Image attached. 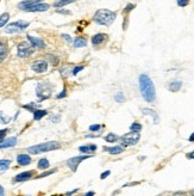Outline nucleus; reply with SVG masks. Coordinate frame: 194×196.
Listing matches in <instances>:
<instances>
[{"instance_id":"obj_1","label":"nucleus","mask_w":194,"mask_h":196,"mask_svg":"<svg viewBox=\"0 0 194 196\" xmlns=\"http://www.w3.org/2000/svg\"><path fill=\"white\" fill-rule=\"evenodd\" d=\"M138 83H139L141 95L144 98V100L148 103L154 102L156 99V90H155V85H154L153 80L147 74H141Z\"/></svg>"},{"instance_id":"obj_2","label":"nucleus","mask_w":194,"mask_h":196,"mask_svg":"<svg viewBox=\"0 0 194 196\" xmlns=\"http://www.w3.org/2000/svg\"><path fill=\"white\" fill-rule=\"evenodd\" d=\"M117 14L116 12L113 11H110V10H106V8H101V10H98L96 12V14L93 16V20L97 23V24H101V25H111L114 19H116Z\"/></svg>"},{"instance_id":"obj_3","label":"nucleus","mask_w":194,"mask_h":196,"mask_svg":"<svg viewBox=\"0 0 194 196\" xmlns=\"http://www.w3.org/2000/svg\"><path fill=\"white\" fill-rule=\"evenodd\" d=\"M58 148H60V142H57V141H48V142H43V144H38V145L31 146V147L27 148V151L31 154H41V153L50 152V151L58 150Z\"/></svg>"},{"instance_id":"obj_4","label":"nucleus","mask_w":194,"mask_h":196,"mask_svg":"<svg viewBox=\"0 0 194 196\" xmlns=\"http://www.w3.org/2000/svg\"><path fill=\"white\" fill-rule=\"evenodd\" d=\"M36 95L39 100H44V99H48V98L51 97L53 95V86L47 83V82H42L37 85L36 88Z\"/></svg>"},{"instance_id":"obj_5","label":"nucleus","mask_w":194,"mask_h":196,"mask_svg":"<svg viewBox=\"0 0 194 196\" xmlns=\"http://www.w3.org/2000/svg\"><path fill=\"white\" fill-rule=\"evenodd\" d=\"M139 139H141L139 133L130 132V133H127V134H125V135H123L120 138V146H124V147L133 146V145H136L139 141Z\"/></svg>"},{"instance_id":"obj_6","label":"nucleus","mask_w":194,"mask_h":196,"mask_svg":"<svg viewBox=\"0 0 194 196\" xmlns=\"http://www.w3.org/2000/svg\"><path fill=\"white\" fill-rule=\"evenodd\" d=\"M30 24L27 22H24V20H18L16 23H12V24H8L5 29V31L7 34H16V32H20L21 30L26 29Z\"/></svg>"},{"instance_id":"obj_7","label":"nucleus","mask_w":194,"mask_h":196,"mask_svg":"<svg viewBox=\"0 0 194 196\" xmlns=\"http://www.w3.org/2000/svg\"><path fill=\"white\" fill-rule=\"evenodd\" d=\"M17 50H18L17 54H18L19 58H27V56H30V55L35 52V50H33V47H31V46H30L29 43H26V42L19 43Z\"/></svg>"},{"instance_id":"obj_8","label":"nucleus","mask_w":194,"mask_h":196,"mask_svg":"<svg viewBox=\"0 0 194 196\" xmlns=\"http://www.w3.org/2000/svg\"><path fill=\"white\" fill-rule=\"evenodd\" d=\"M90 157H91V156H79V157H73V158H70V159L67 160V165H68V168H69L73 172H75L76 169H78V166H79V164H80L81 162H84L85 159L90 158Z\"/></svg>"},{"instance_id":"obj_9","label":"nucleus","mask_w":194,"mask_h":196,"mask_svg":"<svg viewBox=\"0 0 194 196\" xmlns=\"http://www.w3.org/2000/svg\"><path fill=\"white\" fill-rule=\"evenodd\" d=\"M31 68H32V71L36 72V73H44V72H47V70H48V64H47V61H44V60H39V61H36V62L31 66Z\"/></svg>"},{"instance_id":"obj_10","label":"nucleus","mask_w":194,"mask_h":196,"mask_svg":"<svg viewBox=\"0 0 194 196\" xmlns=\"http://www.w3.org/2000/svg\"><path fill=\"white\" fill-rule=\"evenodd\" d=\"M27 40H29V42L31 43V46L33 48H45L44 41L41 40V38H38V37H33L31 35H27Z\"/></svg>"},{"instance_id":"obj_11","label":"nucleus","mask_w":194,"mask_h":196,"mask_svg":"<svg viewBox=\"0 0 194 196\" xmlns=\"http://www.w3.org/2000/svg\"><path fill=\"white\" fill-rule=\"evenodd\" d=\"M49 5L48 4H44V2H38V4H35V5H32L29 10H27V12H44V11H47V10H49Z\"/></svg>"},{"instance_id":"obj_12","label":"nucleus","mask_w":194,"mask_h":196,"mask_svg":"<svg viewBox=\"0 0 194 196\" xmlns=\"http://www.w3.org/2000/svg\"><path fill=\"white\" fill-rule=\"evenodd\" d=\"M33 175V171H25V172H21L19 175H17L14 177V182H25L27 180H30Z\"/></svg>"},{"instance_id":"obj_13","label":"nucleus","mask_w":194,"mask_h":196,"mask_svg":"<svg viewBox=\"0 0 194 196\" xmlns=\"http://www.w3.org/2000/svg\"><path fill=\"white\" fill-rule=\"evenodd\" d=\"M16 144H17V138H14V136L8 138V139H6V140H4V141L0 142V150H1V148H10V147H13V146H16Z\"/></svg>"},{"instance_id":"obj_14","label":"nucleus","mask_w":194,"mask_h":196,"mask_svg":"<svg viewBox=\"0 0 194 196\" xmlns=\"http://www.w3.org/2000/svg\"><path fill=\"white\" fill-rule=\"evenodd\" d=\"M17 163L21 166H26L31 163V157L27 156V154H19L17 157Z\"/></svg>"},{"instance_id":"obj_15","label":"nucleus","mask_w":194,"mask_h":196,"mask_svg":"<svg viewBox=\"0 0 194 196\" xmlns=\"http://www.w3.org/2000/svg\"><path fill=\"white\" fill-rule=\"evenodd\" d=\"M142 112L145 114V115H150V116H153V118H154V123H158V121H160V118H158V114H157L155 110H153V109H148V108H144V109H142Z\"/></svg>"},{"instance_id":"obj_16","label":"nucleus","mask_w":194,"mask_h":196,"mask_svg":"<svg viewBox=\"0 0 194 196\" xmlns=\"http://www.w3.org/2000/svg\"><path fill=\"white\" fill-rule=\"evenodd\" d=\"M7 52H8V49H7V43H6L5 41L0 40V62L6 58Z\"/></svg>"},{"instance_id":"obj_17","label":"nucleus","mask_w":194,"mask_h":196,"mask_svg":"<svg viewBox=\"0 0 194 196\" xmlns=\"http://www.w3.org/2000/svg\"><path fill=\"white\" fill-rule=\"evenodd\" d=\"M107 38V35H104V34H97V35H94L93 37H92V43L94 44V46H98V44H100L102 41H105Z\"/></svg>"},{"instance_id":"obj_18","label":"nucleus","mask_w":194,"mask_h":196,"mask_svg":"<svg viewBox=\"0 0 194 196\" xmlns=\"http://www.w3.org/2000/svg\"><path fill=\"white\" fill-rule=\"evenodd\" d=\"M97 150V145H87V146H81L79 147V151L82 153H90V152H94Z\"/></svg>"},{"instance_id":"obj_19","label":"nucleus","mask_w":194,"mask_h":196,"mask_svg":"<svg viewBox=\"0 0 194 196\" xmlns=\"http://www.w3.org/2000/svg\"><path fill=\"white\" fill-rule=\"evenodd\" d=\"M105 151H107V152H108V153H111V154H119V153H121V152L124 151V148H123V147H120V145H119V146L107 147V148H105Z\"/></svg>"},{"instance_id":"obj_20","label":"nucleus","mask_w":194,"mask_h":196,"mask_svg":"<svg viewBox=\"0 0 194 196\" xmlns=\"http://www.w3.org/2000/svg\"><path fill=\"white\" fill-rule=\"evenodd\" d=\"M47 114H48V112H47V110L37 109V110H35V111H33V120L38 121V120H41L42 117H44V116H45Z\"/></svg>"},{"instance_id":"obj_21","label":"nucleus","mask_w":194,"mask_h":196,"mask_svg":"<svg viewBox=\"0 0 194 196\" xmlns=\"http://www.w3.org/2000/svg\"><path fill=\"white\" fill-rule=\"evenodd\" d=\"M181 86H182V83L181 82H178V80H175V82H172L170 84H169V90L170 91H173V92H175V91H179L180 89H181Z\"/></svg>"},{"instance_id":"obj_22","label":"nucleus","mask_w":194,"mask_h":196,"mask_svg":"<svg viewBox=\"0 0 194 196\" xmlns=\"http://www.w3.org/2000/svg\"><path fill=\"white\" fill-rule=\"evenodd\" d=\"M49 166H50L49 160L45 159V158H42V159L38 162V165H37V168H38L39 170H45V169H48Z\"/></svg>"},{"instance_id":"obj_23","label":"nucleus","mask_w":194,"mask_h":196,"mask_svg":"<svg viewBox=\"0 0 194 196\" xmlns=\"http://www.w3.org/2000/svg\"><path fill=\"white\" fill-rule=\"evenodd\" d=\"M73 44H74V47L75 48H81V47H85L86 44H87V42L85 41V38H76L74 42H73Z\"/></svg>"},{"instance_id":"obj_24","label":"nucleus","mask_w":194,"mask_h":196,"mask_svg":"<svg viewBox=\"0 0 194 196\" xmlns=\"http://www.w3.org/2000/svg\"><path fill=\"white\" fill-rule=\"evenodd\" d=\"M75 0H57L55 4H54V6L55 7H63V6H66V5H68V4H72V2H74Z\"/></svg>"},{"instance_id":"obj_25","label":"nucleus","mask_w":194,"mask_h":196,"mask_svg":"<svg viewBox=\"0 0 194 196\" xmlns=\"http://www.w3.org/2000/svg\"><path fill=\"white\" fill-rule=\"evenodd\" d=\"M8 19H10V14H8L7 12L2 13V14L0 16V28H2L4 25H6V23L8 22Z\"/></svg>"},{"instance_id":"obj_26","label":"nucleus","mask_w":194,"mask_h":196,"mask_svg":"<svg viewBox=\"0 0 194 196\" xmlns=\"http://www.w3.org/2000/svg\"><path fill=\"white\" fill-rule=\"evenodd\" d=\"M141 129H142V126H141V123H138V122H133V123L131 124V127H130V130H131V132H136V133H139Z\"/></svg>"},{"instance_id":"obj_27","label":"nucleus","mask_w":194,"mask_h":196,"mask_svg":"<svg viewBox=\"0 0 194 196\" xmlns=\"http://www.w3.org/2000/svg\"><path fill=\"white\" fill-rule=\"evenodd\" d=\"M11 160H0V171H5L10 168Z\"/></svg>"},{"instance_id":"obj_28","label":"nucleus","mask_w":194,"mask_h":196,"mask_svg":"<svg viewBox=\"0 0 194 196\" xmlns=\"http://www.w3.org/2000/svg\"><path fill=\"white\" fill-rule=\"evenodd\" d=\"M105 140H106L107 142H114V141L118 140V136H117L116 134H113V133H110V134H107V135L105 136Z\"/></svg>"},{"instance_id":"obj_29","label":"nucleus","mask_w":194,"mask_h":196,"mask_svg":"<svg viewBox=\"0 0 194 196\" xmlns=\"http://www.w3.org/2000/svg\"><path fill=\"white\" fill-rule=\"evenodd\" d=\"M114 100L118 102V103H124V102H125V96H124V94H121V92L116 94V96H114Z\"/></svg>"},{"instance_id":"obj_30","label":"nucleus","mask_w":194,"mask_h":196,"mask_svg":"<svg viewBox=\"0 0 194 196\" xmlns=\"http://www.w3.org/2000/svg\"><path fill=\"white\" fill-rule=\"evenodd\" d=\"M10 121H11V118H10L8 116H5L2 112H0V122H1V123L6 124V123H8Z\"/></svg>"},{"instance_id":"obj_31","label":"nucleus","mask_w":194,"mask_h":196,"mask_svg":"<svg viewBox=\"0 0 194 196\" xmlns=\"http://www.w3.org/2000/svg\"><path fill=\"white\" fill-rule=\"evenodd\" d=\"M36 106H37V105H36L35 103H30V104H26V105H24L23 108H24V109H26V110H30V111H32V112H33L35 110H37V109H35Z\"/></svg>"},{"instance_id":"obj_32","label":"nucleus","mask_w":194,"mask_h":196,"mask_svg":"<svg viewBox=\"0 0 194 196\" xmlns=\"http://www.w3.org/2000/svg\"><path fill=\"white\" fill-rule=\"evenodd\" d=\"M55 172H56V169H54V170H50V171H47V172H43L42 175L37 176L36 178H42V177H47V176H49V175H53V174H55Z\"/></svg>"},{"instance_id":"obj_33","label":"nucleus","mask_w":194,"mask_h":196,"mask_svg":"<svg viewBox=\"0 0 194 196\" xmlns=\"http://www.w3.org/2000/svg\"><path fill=\"white\" fill-rule=\"evenodd\" d=\"M48 59H51L50 60V62L54 65V66H56L57 64H58V58L57 56H53V55H48Z\"/></svg>"},{"instance_id":"obj_34","label":"nucleus","mask_w":194,"mask_h":196,"mask_svg":"<svg viewBox=\"0 0 194 196\" xmlns=\"http://www.w3.org/2000/svg\"><path fill=\"white\" fill-rule=\"evenodd\" d=\"M100 129H101V126L100 124H92V126H90V130L91 132H98Z\"/></svg>"},{"instance_id":"obj_35","label":"nucleus","mask_w":194,"mask_h":196,"mask_svg":"<svg viewBox=\"0 0 194 196\" xmlns=\"http://www.w3.org/2000/svg\"><path fill=\"white\" fill-rule=\"evenodd\" d=\"M135 6H136L135 4H129V5H127V6L124 8V11H123V12H124V13H129V11H131L132 8H135Z\"/></svg>"},{"instance_id":"obj_36","label":"nucleus","mask_w":194,"mask_h":196,"mask_svg":"<svg viewBox=\"0 0 194 196\" xmlns=\"http://www.w3.org/2000/svg\"><path fill=\"white\" fill-rule=\"evenodd\" d=\"M82 70H84V67H82V66H76V67H75V68L73 70L72 74H73V76H76V74H78V73H79L80 71H82Z\"/></svg>"},{"instance_id":"obj_37","label":"nucleus","mask_w":194,"mask_h":196,"mask_svg":"<svg viewBox=\"0 0 194 196\" xmlns=\"http://www.w3.org/2000/svg\"><path fill=\"white\" fill-rule=\"evenodd\" d=\"M188 2H190V0H178V5H179V6H181V7L187 6V5H188Z\"/></svg>"},{"instance_id":"obj_38","label":"nucleus","mask_w":194,"mask_h":196,"mask_svg":"<svg viewBox=\"0 0 194 196\" xmlns=\"http://www.w3.org/2000/svg\"><path fill=\"white\" fill-rule=\"evenodd\" d=\"M62 38L66 40L68 43H72V42H73V38H72L69 35H67V34H63V35H62Z\"/></svg>"},{"instance_id":"obj_39","label":"nucleus","mask_w":194,"mask_h":196,"mask_svg":"<svg viewBox=\"0 0 194 196\" xmlns=\"http://www.w3.org/2000/svg\"><path fill=\"white\" fill-rule=\"evenodd\" d=\"M6 133H7V129H1V130H0V142L4 141V138H5Z\"/></svg>"},{"instance_id":"obj_40","label":"nucleus","mask_w":194,"mask_h":196,"mask_svg":"<svg viewBox=\"0 0 194 196\" xmlns=\"http://www.w3.org/2000/svg\"><path fill=\"white\" fill-rule=\"evenodd\" d=\"M110 174H111V171H108V170H107V171H105V172H102V174L100 175V178H101V180H105L106 177H108V175H110Z\"/></svg>"},{"instance_id":"obj_41","label":"nucleus","mask_w":194,"mask_h":196,"mask_svg":"<svg viewBox=\"0 0 194 196\" xmlns=\"http://www.w3.org/2000/svg\"><path fill=\"white\" fill-rule=\"evenodd\" d=\"M66 95H67V94H66V90H63L61 94H58V95H57V97H56V98H57V99H62V98L66 97Z\"/></svg>"},{"instance_id":"obj_42","label":"nucleus","mask_w":194,"mask_h":196,"mask_svg":"<svg viewBox=\"0 0 194 196\" xmlns=\"http://www.w3.org/2000/svg\"><path fill=\"white\" fill-rule=\"evenodd\" d=\"M57 12H58V13H61V14H63V13H64V14H69V11H67V10H63V8H62V10H58Z\"/></svg>"},{"instance_id":"obj_43","label":"nucleus","mask_w":194,"mask_h":196,"mask_svg":"<svg viewBox=\"0 0 194 196\" xmlns=\"http://www.w3.org/2000/svg\"><path fill=\"white\" fill-rule=\"evenodd\" d=\"M187 158H188V159H194V151L187 154Z\"/></svg>"},{"instance_id":"obj_44","label":"nucleus","mask_w":194,"mask_h":196,"mask_svg":"<svg viewBox=\"0 0 194 196\" xmlns=\"http://www.w3.org/2000/svg\"><path fill=\"white\" fill-rule=\"evenodd\" d=\"M51 121H55V122H58L60 121V116H53Z\"/></svg>"},{"instance_id":"obj_45","label":"nucleus","mask_w":194,"mask_h":196,"mask_svg":"<svg viewBox=\"0 0 194 196\" xmlns=\"http://www.w3.org/2000/svg\"><path fill=\"white\" fill-rule=\"evenodd\" d=\"M4 194H5V190H4V188L0 186V196H4Z\"/></svg>"},{"instance_id":"obj_46","label":"nucleus","mask_w":194,"mask_h":196,"mask_svg":"<svg viewBox=\"0 0 194 196\" xmlns=\"http://www.w3.org/2000/svg\"><path fill=\"white\" fill-rule=\"evenodd\" d=\"M78 190H79V189H74L73 192H68V193H67V195H73V194H74V193H76Z\"/></svg>"},{"instance_id":"obj_47","label":"nucleus","mask_w":194,"mask_h":196,"mask_svg":"<svg viewBox=\"0 0 194 196\" xmlns=\"http://www.w3.org/2000/svg\"><path fill=\"white\" fill-rule=\"evenodd\" d=\"M94 194H96L94 192H88V193H87L85 196H94Z\"/></svg>"},{"instance_id":"obj_48","label":"nucleus","mask_w":194,"mask_h":196,"mask_svg":"<svg viewBox=\"0 0 194 196\" xmlns=\"http://www.w3.org/2000/svg\"><path fill=\"white\" fill-rule=\"evenodd\" d=\"M188 140H190L191 142H193V141H194V133L192 134V135H191V136H190V139H188Z\"/></svg>"},{"instance_id":"obj_49","label":"nucleus","mask_w":194,"mask_h":196,"mask_svg":"<svg viewBox=\"0 0 194 196\" xmlns=\"http://www.w3.org/2000/svg\"><path fill=\"white\" fill-rule=\"evenodd\" d=\"M32 1H33V2H36V4H38V2H42L43 0H32Z\"/></svg>"},{"instance_id":"obj_50","label":"nucleus","mask_w":194,"mask_h":196,"mask_svg":"<svg viewBox=\"0 0 194 196\" xmlns=\"http://www.w3.org/2000/svg\"><path fill=\"white\" fill-rule=\"evenodd\" d=\"M193 196H194V195H193Z\"/></svg>"}]
</instances>
